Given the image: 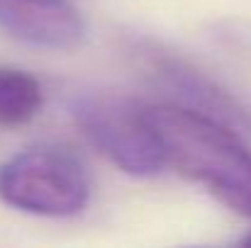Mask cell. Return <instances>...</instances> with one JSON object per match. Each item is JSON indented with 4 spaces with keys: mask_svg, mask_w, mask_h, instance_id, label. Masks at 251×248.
<instances>
[{
    "mask_svg": "<svg viewBox=\"0 0 251 248\" xmlns=\"http://www.w3.org/2000/svg\"><path fill=\"white\" fill-rule=\"evenodd\" d=\"M83 136L127 175L151 178L166 168L164 151L144 119V105L120 92H85L71 102Z\"/></svg>",
    "mask_w": 251,
    "mask_h": 248,
    "instance_id": "3957f363",
    "label": "cell"
},
{
    "mask_svg": "<svg viewBox=\"0 0 251 248\" xmlns=\"http://www.w3.org/2000/svg\"><path fill=\"white\" fill-rule=\"evenodd\" d=\"M44 105V90L37 76L0 66V127H20L32 122Z\"/></svg>",
    "mask_w": 251,
    "mask_h": 248,
    "instance_id": "5b68a950",
    "label": "cell"
},
{
    "mask_svg": "<svg viewBox=\"0 0 251 248\" xmlns=\"http://www.w3.org/2000/svg\"><path fill=\"white\" fill-rule=\"evenodd\" d=\"M0 29L37 49H76L88 27L71 0H0Z\"/></svg>",
    "mask_w": 251,
    "mask_h": 248,
    "instance_id": "277c9868",
    "label": "cell"
},
{
    "mask_svg": "<svg viewBox=\"0 0 251 248\" xmlns=\"http://www.w3.org/2000/svg\"><path fill=\"white\" fill-rule=\"evenodd\" d=\"M239 244H242V246H251V234H244V236L239 239Z\"/></svg>",
    "mask_w": 251,
    "mask_h": 248,
    "instance_id": "8992f818",
    "label": "cell"
},
{
    "mask_svg": "<svg viewBox=\"0 0 251 248\" xmlns=\"http://www.w3.org/2000/svg\"><path fill=\"white\" fill-rule=\"evenodd\" d=\"M166 165L207 187L225 204L251 217V151L220 119L185 105H144Z\"/></svg>",
    "mask_w": 251,
    "mask_h": 248,
    "instance_id": "6da1fadb",
    "label": "cell"
},
{
    "mask_svg": "<svg viewBox=\"0 0 251 248\" xmlns=\"http://www.w3.org/2000/svg\"><path fill=\"white\" fill-rule=\"evenodd\" d=\"M0 200L37 217H74L90 200L88 170L66 146H29L0 163Z\"/></svg>",
    "mask_w": 251,
    "mask_h": 248,
    "instance_id": "7a4b0ae2",
    "label": "cell"
}]
</instances>
